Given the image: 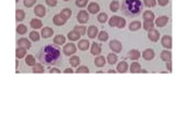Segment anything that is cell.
Masks as SVG:
<instances>
[{
	"label": "cell",
	"instance_id": "obj_1",
	"mask_svg": "<svg viewBox=\"0 0 176 132\" xmlns=\"http://www.w3.org/2000/svg\"><path fill=\"white\" fill-rule=\"evenodd\" d=\"M62 51L59 47V45H53V44H48L43 46L39 52V61L42 64L52 65L56 64L61 58Z\"/></svg>",
	"mask_w": 176,
	"mask_h": 132
},
{
	"label": "cell",
	"instance_id": "obj_2",
	"mask_svg": "<svg viewBox=\"0 0 176 132\" xmlns=\"http://www.w3.org/2000/svg\"><path fill=\"white\" fill-rule=\"evenodd\" d=\"M143 5L140 0H123L122 1V12L125 16L136 17L141 13Z\"/></svg>",
	"mask_w": 176,
	"mask_h": 132
},
{
	"label": "cell",
	"instance_id": "obj_3",
	"mask_svg": "<svg viewBox=\"0 0 176 132\" xmlns=\"http://www.w3.org/2000/svg\"><path fill=\"white\" fill-rule=\"evenodd\" d=\"M109 25L112 28H119V29H122L125 25V19L124 18H121V17L118 16H113L109 19Z\"/></svg>",
	"mask_w": 176,
	"mask_h": 132
},
{
	"label": "cell",
	"instance_id": "obj_4",
	"mask_svg": "<svg viewBox=\"0 0 176 132\" xmlns=\"http://www.w3.org/2000/svg\"><path fill=\"white\" fill-rule=\"evenodd\" d=\"M109 46L113 53H120V52L122 51V44H121L120 41H118V40L110 41Z\"/></svg>",
	"mask_w": 176,
	"mask_h": 132
},
{
	"label": "cell",
	"instance_id": "obj_5",
	"mask_svg": "<svg viewBox=\"0 0 176 132\" xmlns=\"http://www.w3.org/2000/svg\"><path fill=\"white\" fill-rule=\"evenodd\" d=\"M63 53L67 56H71V55H74L76 53V46L75 44L73 43H68V44H65L64 45V49H63Z\"/></svg>",
	"mask_w": 176,
	"mask_h": 132
},
{
	"label": "cell",
	"instance_id": "obj_6",
	"mask_svg": "<svg viewBox=\"0 0 176 132\" xmlns=\"http://www.w3.org/2000/svg\"><path fill=\"white\" fill-rule=\"evenodd\" d=\"M88 19H89V14H88L87 11L82 10L77 13V21L79 23H83L84 25V23H86L88 21Z\"/></svg>",
	"mask_w": 176,
	"mask_h": 132
},
{
	"label": "cell",
	"instance_id": "obj_7",
	"mask_svg": "<svg viewBox=\"0 0 176 132\" xmlns=\"http://www.w3.org/2000/svg\"><path fill=\"white\" fill-rule=\"evenodd\" d=\"M167 22H168L167 16H161L159 18H156V20H155V25L159 28H163L167 25Z\"/></svg>",
	"mask_w": 176,
	"mask_h": 132
},
{
	"label": "cell",
	"instance_id": "obj_8",
	"mask_svg": "<svg viewBox=\"0 0 176 132\" xmlns=\"http://www.w3.org/2000/svg\"><path fill=\"white\" fill-rule=\"evenodd\" d=\"M66 20L64 17L62 16L61 13L59 14H55V16L53 17V22L55 25H59V27H61V25H64L65 23H66Z\"/></svg>",
	"mask_w": 176,
	"mask_h": 132
},
{
	"label": "cell",
	"instance_id": "obj_9",
	"mask_svg": "<svg viewBox=\"0 0 176 132\" xmlns=\"http://www.w3.org/2000/svg\"><path fill=\"white\" fill-rule=\"evenodd\" d=\"M98 33H99L98 28H97L96 25H90L87 30L88 38H90V39H95L96 36H98Z\"/></svg>",
	"mask_w": 176,
	"mask_h": 132
},
{
	"label": "cell",
	"instance_id": "obj_10",
	"mask_svg": "<svg viewBox=\"0 0 176 132\" xmlns=\"http://www.w3.org/2000/svg\"><path fill=\"white\" fill-rule=\"evenodd\" d=\"M17 44H18L19 47H24V49L29 50L31 47V42H30L28 39L25 38H21L17 41Z\"/></svg>",
	"mask_w": 176,
	"mask_h": 132
},
{
	"label": "cell",
	"instance_id": "obj_11",
	"mask_svg": "<svg viewBox=\"0 0 176 132\" xmlns=\"http://www.w3.org/2000/svg\"><path fill=\"white\" fill-rule=\"evenodd\" d=\"M34 13H35V16L39 17V18H42V17L45 16V14H46V10H45V8H44V6H42V5L35 6Z\"/></svg>",
	"mask_w": 176,
	"mask_h": 132
},
{
	"label": "cell",
	"instance_id": "obj_12",
	"mask_svg": "<svg viewBox=\"0 0 176 132\" xmlns=\"http://www.w3.org/2000/svg\"><path fill=\"white\" fill-rule=\"evenodd\" d=\"M161 43L166 50H170L172 47V38L170 35H164L162 40H161Z\"/></svg>",
	"mask_w": 176,
	"mask_h": 132
},
{
	"label": "cell",
	"instance_id": "obj_13",
	"mask_svg": "<svg viewBox=\"0 0 176 132\" xmlns=\"http://www.w3.org/2000/svg\"><path fill=\"white\" fill-rule=\"evenodd\" d=\"M147 38H149L150 41H152V42H156V41H159V39H160V33H159L158 30H151V31H149V34H147Z\"/></svg>",
	"mask_w": 176,
	"mask_h": 132
},
{
	"label": "cell",
	"instance_id": "obj_14",
	"mask_svg": "<svg viewBox=\"0 0 176 132\" xmlns=\"http://www.w3.org/2000/svg\"><path fill=\"white\" fill-rule=\"evenodd\" d=\"M53 34H54V31H53V29H52V28L45 27V28H43L42 31H41V35H42L43 39L51 38Z\"/></svg>",
	"mask_w": 176,
	"mask_h": 132
},
{
	"label": "cell",
	"instance_id": "obj_15",
	"mask_svg": "<svg viewBox=\"0 0 176 132\" xmlns=\"http://www.w3.org/2000/svg\"><path fill=\"white\" fill-rule=\"evenodd\" d=\"M154 51H153L152 49H147L144 50L143 53H142V56H143L144 59H147V61H151V59L154 58Z\"/></svg>",
	"mask_w": 176,
	"mask_h": 132
},
{
	"label": "cell",
	"instance_id": "obj_16",
	"mask_svg": "<svg viewBox=\"0 0 176 132\" xmlns=\"http://www.w3.org/2000/svg\"><path fill=\"white\" fill-rule=\"evenodd\" d=\"M90 53L93 54V55H95V56H98L99 54L101 53V47H100V45H99L98 43H96V42L91 43Z\"/></svg>",
	"mask_w": 176,
	"mask_h": 132
},
{
	"label": "cell",
	"instance_id": "obj_17",
	"mask_svg": "<svg viewBox=\"0 0 176 132\" xmlns=\"http://www.w3.org/2000/svg\"><path fill=\"white\" fill-rule=\"evenodd\" d=\"M99 10H100V7H99L98 3L96 2H90L89 5H88V12L89 13H97V12H99Z\"/></svg>",
	"mask_w": 176,
	"mask_h": 132
},
{
	"label": "cell",
	"instance_id": "obj_18",
	"mask_svg": "<svg viewBox=\"0 0 176 132\" xmlns=\"http://www.w3.org/2000/svg\"><path fill=\"white\" fill-rule=\"evenodd\" d=\"M161 58L164 61V62H170L172 59V52L170 50H164L161 53Z\"/></svg>",
	"mask_w": 176,
	"mask_h": 132
},
{
	"label": "cell",
	"instance_id": "obj_19",
	"mask_svg": "<svg viewBox=\"0 0 176 132\" xmlns=\"http://www.w3.org/2000/svg\"><path fill=\"white\" fill-rule=\"evenodd\" d=\"M142 18H143L144 21H153L155 18L154 13H153L152 11H150V10H147V11H144L143 14H142Z\"/></svg>",
	"mask_w": 176,
	"mask_h": 132
},
{
	"label": "cell",
	"instance_id": "obj_20",
	"mask_svg": "<svg viewBox=\"0 0 176 132\" xmlns=\"http://www.w3.org/2000/svg\"><path fill=\"white\" fill-rule=\"evenodd\" d=\"M117 72L119 73H125V72H128V63L125 62V61H122L118 64L117 66Z\"/></svg>",
	"mask_w": 176,
	"mask_h": 132
},
{
	"label": "cell",
	"instance_id": "obj_21",
	"mask_svg": "<svg viewBox=\"0 0 176 132\" xmlns=\"http://www.w3.org/2000/svg\"><path fill=\"white\" fill-rule=\"evenodd\" d=\"M140 56H141V53L138 50H131V51H129V57L132 61H138L140 58Z\"/></svg>",
	"mask_w": 176,
	"mask_h": 132
},
{
	"label": "cell",
	"instance_id": "obj_22",
	"mask_svg": "<svg viewBox=\"0 0 176 132\" xmlns=\"http://www.w3.org/2000/svg\"><path fill=\"white\" fill-rule=\"evenodd\" d=\"M95 65H96L97 67H102V66H105V64H106V58H105L104 56H100V55H98V56H96V58H95Z\"/></svg>",
	"mask_w": 176,
	"mask_h": 132
},
{
	"label": "cell",
	"instance_id": "obj_23",
	"mask_svg": "<svg viewBox=\"0 0 176 132\" xmlns=\"http://www.w3.org/2000/svg\"><path fill=\"white\" fill-rule=\"evenodd\" d=\"M107 62L110 65H113L118 62V56L116 55V53H109L107 55Z\"/></svg>",
	"mask_w": 176,
	"mask_h": 132
},
{
	"label": "cell",
	"instance_id": "obj_24",
	"mask_svg": "<svg viewBox=\"0 0 176 132\" xmlns=\"http://www.w3.org/2000/svg\"><path fill=\"white\" fill-rule=\"evenodd\" d=\"M89 42H88V40H80L79 42H78V49L80 50V51H86V50H88V47H89Z\"/></svg>",
	"mask_w": 176,
	"mask_h": 132
},
{
	"label": "cell",
	"instance_id": "obj_25",
	"mask_svg": "<svg viewBox=\"0 0 176 132\" xmlns=\"http://www.w3.org/2000/svg\"><path fill=\"white\" fill-rule=\"evenodd\" d=\"M131 73H141V65L138 62H133L130 66Z\"/></svg>",
	"mask_w": 176,
	"mask_h": 132
},
{
	"label": "cell",
	"instance_id": "obj_26",
	"mask_svg": "<svg viewBox=\"0 0 176 132\" xmlns=\"http://www.w3.org/2000/svg\"><path fill=\"white\" fill-rule=\"evenodd\" d=\"M82 36V35L79 34L78 32H76V31H71V32H68V34H67V38L70 39V41H77L79 40V38Z\"/></svg>",
	"mask_w": 176,
	"mask_h": 132
},
{
	"label": "cell",
	"instance_id": "obj_27",
	"mask_svg": "<svg viewBox=\"0 0 176 132\" xmlns=\"http://www.w3.org/2000/svg\"><path fill=\"white\" fill-rule=\"evenodd\" d=\"M25 54H27V49H24V47H19L16 50V56L17 58H22V57L25 56Z\"/></svg>",
	"mask_w": 176,
	"mask_h": 132
},
{
	"label": "cell",
	"instance_id": "obj_28",
	"mask_svg": "<svg viewBox=\"0 0 176 132\" xmlns=\"http://www.w3.org/2000/svg\"><path fill=\"white\" fill-rule=\"evenodd\" d=\"M54 44H56V45L65 44V36L64 35H62V34L56 35L55 38H54Z\"/></svg>",
	"mask_w": 176,
	"mask_h": 132
},
{
	"label": "cell",
	"instance_id": "obj_29",
	"mask_svg": "<svg viewBox=\"0 0 176 132\" xmlns=\"http://www.w3.org/2000/svg\"><path fill=\"white\" fill-rule=\"evenodd\" d=\"M30 25L33 29H40V28H42V21L39 19H32L31 22H30Z\"/></svg>",
	"mask_w": 176,
	"mask_h": 132
},
{
	"label": "cell",
	"instance_id": "obj_30",
	"mask_svg": "<svg viewBox=\"0 0 176 132\" xmlns=\"http://www.w3.org/2000/svg\"><path fill=\"white\" fill-rule=\"evenodd\" d=\"M141 22L140 21H133V22H131L130 25H129V29L131 30V31H136V30H139L141 29Z\"/></svg>",
	"mask_w": 176,
	"mask_h": 132
},
{
	"label": "cell",
	"instance_id": "obj_31",
	"mask_svg": "<svg viewBox=\"0 0 176 132\" xmlns=\"http://www.w3.org/2000/svg\"><path fill=\"white\" fill-rule=\"evenodd\" d=\"M154 22L153 21H144L143 22V29L144 30H147V31H151V30H153L154 29Z\"/></svg>",
	"mask_w": 176,
	"mask_h": 132
},
{
	"label": "cell",
	"instance_id": "obj_32",
	"mask_svg": "<svg viewBox=\"0 0 176 132\" xmlns=\"http://www.w3.org/2000/svg\"><path fill=\"white\" fill-rule=\"evenodd\" d=\"M24 18H25V12H24L23 10H21V9H18V10L16 11V19H17V21H22Z\"/></svg>",
	"mask_w": 176,
	"mask_h": 132
},
{
	"label": "cell",
	"instance_id": "obj_33",
	"mask_svg": "<svg viewBox=\"0 0 176 132\" xmlns=\"http://www.w3.org/2000/svg\"><path fill=\"white\" fill-rule=\"evenodd\" d=\"M70 63L72 66H74V67H77V66H79V63H80V58L78 56H76V55H74V56H72L70 58Z\"/></svg>",
	"mask_w": 176,
	"mask_h": 132
},
{
	"label": "cell",
	"instance_id": "obj_34",
	"mask_svg": "<svg viewBox=\"0 0 176 132\" xmlns=\"http://www.w3.org/2000/svg\"><path fill=\"white\" fill-rule=\"evenodd\" d=\"M27 31H28L27 25H18V27H17V32H18V34H20V35L25 34V33H27Z\"/></svg>",
	"mask_w": 176,
	"mask_h": 132
},
{
	"label": "cell",
	"instance_id": "obj_35",
	"mask_svg": "<svg viewBox=\"0 0 176 132\" xmlns=\"http://www.w3.org/2000/svg\"><path fill=\"white\" fill-rule=\"evenodd\" d=\"M25 63H27V65H29V66H34L35 64H36V62H35V58L33 55H28L27 58H25Z\"/></svg>",
	"mask_w": 176,
	"mask_h": 132
},
{
	"label": "cell",
	"instance_id": "obj_36",
	"mask_svg": "<svg viewBox=\"0 0 176 132\" xmlns=\"http://www.w3.org/2000/svg\"><path fill=\"white\" fill-rule=\"evenodd\" d=\"M32 72L33 73H43L44 72V67H43V65L42 64H35L34 66H33V68H32Z\"/></svg>",
	"mask_w": 176,
	"mask_h": 132
},
{
	"label": "cell",
	"instance_id": "obj_37",
	"mask_svg": "<svg viewBox=\"0 0 176 132\" xmlns=\"http://www.w3.org/2000/svg\"><path fill=\"white\" fill-rule=\"evenodd\" d=\"M74 30L76 32L79 33L80 35H85V33H87L86 27H84V25H76V27L74 28Z\"/></svg>",
	"mask_w": 176,
	"mask_h": 132
},
{
	"label": "cell",
	"instance_id": "obj_38",
	"mask_svg": "<svg viewBox=\"0 0 176 132\" xmlns=\"http://www.w3.org/2000/svg\"><path fill=\"white\" fill-rule=\"evenodd\" d=\"M97 20H98L100 23H105V22L108 20V14L106 12H101V13H99L98 17H97Z\"/></svg>",
	"mask_w": 176,
	"mask_h": 132
},
{
	"label": "cell",
	"instance_id": "obj_39",
	"mask_svg": "<svg viewBox=\"0 0 176 132\" xmlns=\"http://www.w3.org/2000/svg\"><path fill=\"white\" fill-rule=\"evenodd\" d=\"M109 8H110V10H111L112 12H116V11L119 10V2H118L117 0H113V1H111V2H110Z\"/></svg>",
	"mask_w": 176,
	"mask_h": 132
},
{
	"label": "cell",
	"instance_id": "obj_40",
	"mask_svg": "<svg viewBox=\"0 0 176 132\" xmlns=\"http://www.w3.org/2000/svg\"><path fill=\"white\" fill-rule=\"evenodd\" d=\"M61 14L64 17L65 19H68V18H71V16H72V10H71L70 8H65L62 10Z\"/></svg>",
	"mask_w": 176,
	"mask_h": 132
},
{
	"label": "cell",
	"instance_id": "obj_41",
	"mask_svg": "<svg viewBox=\"0 0 176 132\" xmlns=\"http://www.w3.org/2000/svg\"><path fill=\"white\" fill-rule=\"evenodd\" d=\"M108 38H109V35H108V33L106 32V31H101V32L98 33V40L99 41H107L108 40Z\"/></svg>",
	"mask_w": 176,
	"mask_h": 132
},
{
	"label": "cell",
	"instance_id": "obj_42",
	"mask_svg": "<svg viewBox=\"0 0 176 132\" xmlns=\"http://www.w3.org/2000/svg\"><path fill=\"white\" fill-rule=\"evenodd\" d=\"M30 39L32 41H34V42H36V41L40 40V34L36 31H32V32L30 33Z\"/></svg>",
	"mask_w": 176,
	"mask_h": 132
},
{
	"label": "cell",
	"instance_id": "obj_43",
	"mask_svg": "<svg viewBox=\"0 0 176 132\" xmlns=\"http://www.w3.org/2000/svg\"><path fill=\"white\" fill-rule=\"evenodd\" d=\"M37 0H24L23 1V5L27 7V8H31V7H33V6L35 5V2H36Z\"/></svg>",
	"mask_w": 176,
	"mask_h": 132
},
{
	"label": "cell",
	"instance_id": "obj_44",
	"mask_svg": "<svg viewBox=\"0 0 176 132\" xmlns=\"http://www.w3.org/2000/svg\"><path fill=\"white\" fill-rule=\"evenodd\" d=\"M144 5L147 6V8H152L156 5V0H144Z\"/></svg>",
	"mask_w": 176,
	"mask_h": 132
},
{
	"label": "cell",
	"instance_id": "obj_45",
	"mask_svg": "<svg viewBox=\"0 0 176 132\" xmlns=\"http://www.w3.org/2000/svg\"><path fill=\"white\" fill-rule=\"evenodd\" d=\"M88 3V0H76V6L79 8H84Z\"/></svg>",
	"mask_w": 176,
	"mask_h": 132
},
{
	"label": "cell",
	"instance_id": "obj_46",
	"mask_svg": "<svg viewBox=\"0 0 176 132\" xmlns=\"http://www.w3.org/2000/svg\"><path fill=\"white\" fill-rule=\"evenodd\" d=\"M76 73H86V74H88L89 73V68L88 67H86V66H79V67L76 70Z\"/></svg>",
	"mask_w": 176,
	"mask_h": 132
},
{
	"label": "cell",
	"instance_id": "obj_47",
	"mask_svg": "<svg viewBox=\"0 0 176 132\" xmlns=\"http://www.w3.org/2000/svg\"><path fill=\"white\" fill-rule=\"evenodd\" d=\"M46 5H48L50 7H55L57 5V0H45Z\"/></svg>",
	"mask_w": 176,
	"mask_h": 132
},
{
	"label": "cell",
	"instance_id": "obj_48",
	"mask_svg": "<svg viewBox=\"0 0 176 132\" xmlns=\"http://www.w3.org/2000/svg\"><path fill=\"white\" fill-rule=\"evenodd\" d=\"M168 1L170 0H158V2L160 6H162V7H164V6H166L168 3Z\"/></svg>",
	"mask_w": 176,
	"mask_h": 132
},
{
	"label": "cell",
	"instance_id": "obj_49",
	"mask_svg": "<svg viewBox=\"0 0 176 132\" xmlns=\"http://www.w3.org/2000/svg\"><path fill=\"white\" fill-rule=\"evenodd\" d=\"M166 68H167L168 72H172V63H171V61H170V62H166Z\"/></svg>",
	"mask_w": 176,
	"mask_h": 132
},
{
	"label": "cell",
	"instance_id": "obj_50",
	"mask_svg": "<svg viewBox=\"0 0 176 132\" xmlns=\"http://www.w3.org/2000/svg\"><path fill=\"white\" fill-rule=\"evenodd\" d=\"M50 73H57V74H59V73H61V70H59V68L53 67V68H51V70H50Z\"/></svg>",
	"mask_w": 176,
	"mask_h": 132
},
{
	"label": "cell",
	"instance_id": "obj_51",
	"mask_svg": "<svg viewBox=\"0 0 176 132\" xmlns=\"http://www.w3.org/2000/svg\"><path fill=\"white\" fill-rule=\"evenodd\" d=\"M64 73H66V74H72V73H74V70H72V68H66V70H64Z\"/></svg>",
	"mask_w": 176,
	"mask_h": 132
},
{
	"label": "cell",
	"instance_id": "obj_52",
	"mask_svg": "<svg viewBox=\"0 0 176 132\" xmlns=\"http://www.w3.org/2000/svg\"><path fill=\"white\" fill-rule=\"evenodd\" d=\"M108 73H116V70H108Z\"/></svg>",
	"mask_w": 176,
	"mask_h": 132
},
{
	"label": "cell",
	"instance_id": "obj_53",
	"mask_svg": "<svg viewBox=\"0 0 176 132\" xmlns=\"http://www.w3.org/2000/svg\"><path fill=\"white\" fill-rule=\"evenodd\" d=\"M64 1H70V0H64Z\"/></svg>",
	"mask_w": 176,
	"mask_h": 132
},
{
	"label": "cell",
	"instance_id": "obj_54",
	"mask_svg": "<svg viewBox=\"0 0 176 132\" xmlns=\"http://www.w3.org/2000/svg\"><path fill=\"white\" fill-rule=\"evenodd\" d=\"M16 1H17V2H18V1H19V0H16Z\"/></svg>",
	"mask_w": 176,
	"mask_h": 132
}]
</instances>
